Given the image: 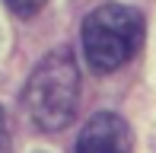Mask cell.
Masks as SVG:
<instances>
[{"instance_id":"4","label":"cell","mask_w":156,"mask_h":153,"mask_svg":"<svg viewBox=\"0 0 156 153\" xmlns=\"http://www.w3.org/2000/svg\"><path fill=\"white\" fill-rule=\"evenodd\" d=\"M6 6H10L16 16H32V13H38L41 6L48 3V0H3Z\"/></svg>"},{"instance_id":"5","label":"cell","mask_w":156,"mask_h":153,"mask_svg":"<svg viewBox=\"0 0 156 153\" xmlns=\"http://www.w3.org/2000/svg\"><path fill=\"white\" fill-rule=\"evenodd\" d=\"M0 153H10V128H6L3 109H0Z\"/></svg>"},{"instance_id":"3","label":"cell","mask_w":156,"mask_h":153,"mask_svg":"<svg viewBox=\"0 0 156 153\" xmlns=\"http://www.w3.org/2000/svg\"><path fill=\"white\" fill-rule=\"evenodd\" d=\"M76 153H131V128L112 112L93 115L80 131Z\"/></svg>"},{"instance_id":"2","label":"cell","mask_w":156,"mask_h":153,"mask_svg":"<svg viewBox=\"0 0 156 153\" xmlns=\"http://www.w3.org/2000/svg\"><path fill=\"white\" fill-rule=\"evenodd\" d=\"M144 41V16L124 3L96 6L83 23V54L99 73L124 67Z\"/></svg>"},{"instance_id":"1","label":"cell","mask_w":156,"mask_h":153,"mask_svg":"<svg viewBox=\"0 0 156 153\" xmlns=\"http://www.w3.org/2000/svg\"><path fill=\"white\" fill-rule=\"evenodd\" d=\"M26 112L41 131H61L73 121L80 105V70L67 48L51 51L26 83Z\"/></svg>"}]
</instances>
